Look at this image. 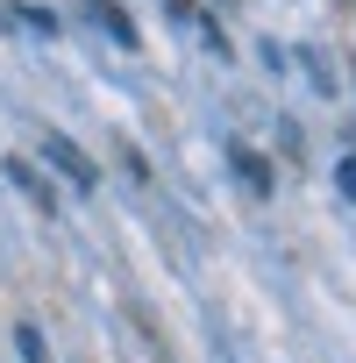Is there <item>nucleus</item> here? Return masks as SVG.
<instances>
[{
    "instance_id": "1",
    "label": "nucleus",
    "mask_w": 356,
    "mask_h": 363,
    "mask_svg": "<svg viewBox=\"0 0 356 363\" xmlns=\"http://www.w3.org/2000/svg\"><path fill=\"white\" fill-rule=\"evenodd\" d=\"M43 150H50V157H57V171H65V178H72V186H79V193H93V186H100V171H93V164H86V157H79V143H65V135H50V143H43Z\"/></svg>"
},
{
    "instance_id": "4",
    "label": "nucleus",
    "mask_w": 356,
    "mask_h": 363,
    "mask_svg": "<svg viewBox=\"0 0 356 363\" xmlns=\"http://www.w3.org/2000/svg\"><path fill=\"white\" fill-rule=\"evenodd\" d=\"M15 349H22V363H50V356H43V335H36V328H22V335H15Z\"/></svg>"
},
{
    "instance_id": "3",
    "label": "nucleus",
    "mask_w": 356,
    "mask_h": 363,
    "mask_svg": "<svg viewBox=\"0 0 356 363\" xmlns=\"http://www.w3.org/2000/svg\"><path fill=\"white\" fill-rule=\"evenodd\" d=\"M228 157H235V171H243V178H250V186H257V193H264V164H257V150H228Z\"/></svg>"
},
{
    "instance_id": "5",
    "label": "nucleus",
    "mask_w": 356,
    "mask_h": 363,
    "mask_svg": "<svg viewBox=\"0 0 356 363\" xmlns=\"http://www.w3.org/2000/svg\"><path fill=\"white\" fill-rule=\"evenodd\" d=\"M342 193H349V200H356V164H342Z\"/></svg>"
},
{
    "instance_id": "2",
    "label": "nucleus",
    "mask_w": 356,
    "mask_h": 363,
    "mask_svg": "<svg viewBox=\"0 0 356 363\" xmlns=\"http://www.w3.org/2000/svg\"><path fill=\"white\" fill-rule=\"evenodd\" d=\"M86 15H93L100 29H114V43H121V50H143V43H135V29H128V15L114 8V0H93V8H86Z\"/></svg>"
}]
</instances>
